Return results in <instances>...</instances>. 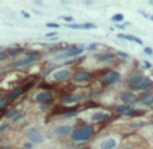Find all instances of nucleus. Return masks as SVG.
<instances>
[{"mask_svg": "<svg viewBox=\"0 0 153 149\" xmlns=\"http://www.w3.org/2000/svg\"><path fill=\"white\" fill-rule=\"evenodd\" d=\"M94 132H95L94 126H91V125H83V126H79L76 129H73L72 134H71V140L75 141V142L87 141L94 136Z\"/></svg>", "mask_w": 153, "mask_h": 149, "instance_id": "nucleus-1", "label": "nucleus"}, {"mask_svg": "<svg viewBox=\"0 0 153 149\" xmlns=\"http://www.w3.org/2000/svg\"><path fill=\"white\" fill-rule=\"evenodd\" d=\"M84 49H86V46H83V45H77V46L69 48L65 52L57 54L54 57V60L58 61V60H68V58H71V57H76V56H79V54H81V53L84 52Z\"/></svg>", "mask_w": 153, "mask_h": 149, "instance_id": "nucleus-2", "label": "nucleus"}, {"mask_svg": "<svg viewBox=\"0 0 153 149\" xmlns=\"http://www.w3.org/2000/svg\"><path fill=\"white\" fill-rule=\"evenodd\" d=\"M121 77H122V74L119 72H117V70H108L107 73L102 77V81L106 85H110V84H115L117 81H119Z\"/></svg>", "mask_w": 153, "mask_h": 149, "instance_id": "nucleus-3", "label": "nucleus"}, {"mask_svg": "<svg viewBox=\"0 0 153 149\" xmlns=\"http://www.w3.org/2000/svg\"><path fill=\"white\" fill-rule=\"evenodd\" d=\"M26 136H27L29 142H31V144H39L41 141H42V134H41V132L38 129H35V127H30V129L27 130Z\"/></svg>", "mask_w": 153, "mask_h": 149, "instance_id": "nucleus-4", "label": "nucleus"}, {"mask_svg": "<svg viewBox=\"0 0 153 149\" xmlns=\"http://www.w3.org/2000/svg\"><path fill=\"white\" fill-rule=\"evenodd\" d=\"M91 79V73L86 72V70H77L72 76L73 83H87Z\"/></svg>", "mask_w": 153, "mask_h": 149, "instance_id": "nucleus-5", "label": "nucleus"}, {"mask_svg": "<svg viewBox=\"0 0 153 149\" xmlns=\"http://www.w3.org/2000/svg\"><path fill=\"white\" fill-rule=\"evenodd\" d=\"M72 132L73 127L71 125H60L53 129V133L56 136H67V134H72Z\"/></svg>", "mask_w": 153, "mask_h": 149, "instance_id": "nucleus-6", "label": "nucleus"}, {"mask_svg": "<svg viewBox=\"0 0 153 149\" xmlns=\"http://www.w3.org/2000/svg\"><path fill=\"white\" fill-rule=\"evenodd\" d=\"M135 98L137 96L134 95V92H131V91H123V92H121V95H119V99H121L122 103L129 105V106H130V103L137 100Z\"/></svg>", "mask_w": 153, "mask_h": 149, "instance_id": "nucleus-7", "label": "nucleus"}, {"mask_svg": "<svg viewBox=\"0 0 153 149\" xmlns=\"http://www.w3.org/2000/svg\"><path fill=\"white\" fill-rule=\"evenodd\" d=\"M118 145V141L113 137H108V138H104L103 141H100L99 144V149H115Z\"/></svg>", "mask_w": 153, "mask_h": 149, "instance_id": "nucleus-8", "label": "nucleus"}, {"mask_svg": "<svg viewBox=\"0 0 153 149\" xmlns=\"http://www.w3.org/2000/svg\"><path fill=\"white\" fill-rule=\"evenodd\" d=\"M52 98H53V94L50 91H42L39 94H37L35 96V100L38 103H42V105H46V103H49L52 100Z\"/></svg>", "mask_w": 153, "mask_h": 149, "instance_id": "nucleus-9", "label": "nucleus"}, {"mask_svg": "<svg viewBox=\"0 0 153 149\" xmlns=\"http://www.w3.org/2000/svg\"><path fill=\"white\" fill-rule=\"evenodd\" d=\"M84 98H86V94H75V95H71V96L63 98L61 103L63 105H72V103H77L79 100L84 99Z\"/></svg>", "mask_w": 153, "mask_h": 149, "instance_id": "nucleus-10", "label": "nucleus"}, {"mask_svg": "<svg viewBox=\"0 0 153 149\" xmlns=\"http://www.w3.org/2000/svg\"><path fill=\"white\" fill-rule=\"evenodd\" d=\"M114 57H115V54H113L111 52H103V53L95 54V58H96L98 62H108L111 60H114Z\"/></svg>", "mask_w": 153, "mask_h": 149, "instance_id": "nucleus-11", "label": "nucleus"}, {"mask_svg": "<svg viewBox=\"0 0 153 149\" xmlns=\"http://www.w3.org/2000/svg\"><path fill=\"white\" fill-rule=\"evenodd\" d=\"M37 58H33V57H24L20 58V60H16V61H14L12 64H11V66L12 68H19V66H24V65H29V64H33V62L35 61Z\"/></svg>", "mask_w": 153, "mask_h": 149, "instance_id": "nucleus-12", "label": "nucleus"}, {"mask_svg": "<svg viewBox=\"0 0 153 149\" xmlns=\"http://www.w3.org/2000/svg\"><path fill=\"white\" fill-rule=\"evenodd\" d=\"M152 87H153V84H152V81H150V79L145 76V79L137 85L135 90H140V91H142V92H149L152 90Z\"/></svg>", "mask_w": 153, "mask_h": 149, "instance_id": "nucleus-13", "label": "nucleus"}, {"mask_svg": "<svg viewBox=\"0 0 153 149\" xmlns=\"http://www.w3.org/2000/svg\"><path fill=\"white\" fill-rule=\"evenodd\" d=\"M69 70L68 69H60V70H56L53 73V79L56 81H64V80H67L69 77Z\"/></svg>", "mask_w": 153, "mask_h": 149, "instance_id": "nucleus-14", "label": "nucleus"}, {"mask_svg": "<svg viewBox=\"0 0 153 149\" xmlns=\"http://www.w3.org/2000/svg\"><path fill=\"white\" fill-rule=\"evenodd\" d=\"M145 79L144 74H134V76H130L127 79V85H130L131 88H137V85Z\"/></svg>", "mask_w": 153, "mask_h": 149, "instance_id": "nucleus-15", "label": "nucleus"}, {"mask_svg": "<svg viewBox=\"0 0 153 149\" xmlns=\"http://www.w3.org/2000/svg\"><path fill=\"white\" fill-rule=\"evenodd\" d=\"M108 115L106 114V113H102V111H96V113H94V114L91 115V121L92 122H102V121H104V119H107Z\"/></svg>", "mask_w": 153, "mask_h": 149, "instance_id": "nucleus-16", "label": "nucleus"}, {"mask_svg": "<svg viewBox=\"0 0 153 149\" xmlns=\"http://www.w3.org/2000/svg\"><path fill=\"white\" fill-rule=\"evenodd\" d=\"M138 102H141L144 106H150L153 105V95H149V92H145L144 95H141Z\"/></svg>", "mask_w": 153, "mask_h": 149, "instance_id": "nucleus-17", "label": "nucleus"}, {"mask_svg": "<svg viewBox=\"0 0 153 149\" xmlns=\"http://www.w3.org/2000/svg\"><path fill=\"white\" fill-rule=\"evenodd\" d=\"M117 113L118 114H127V115H130V113L133 111V109H131L129 105H123V106H118L117 109Z\"/></svg>", "mask_w": 153, "mask_h": 149, "instance_id": "nucleus-18", "label": "nucleus"}, {"mask_svg": "<svg viewBox=\"0 0 153 149\" xmlns=\"http://www.w3.org/2000/svg\"><path fill=\"white\" fill-rule=\"evenodd\" d=\"M22 94H23V88H15V90H12V91L10 92L7 98H8L10 100H15V99H16L19 95H22Z\"/></svg>", "mask_w": 153, "mask_h": 149, "instance_id": "nucleus-19", "label": "nucleus"}, {"mask_svg": "<svg viewBox=\"0 0 153 149\" xmlns=\"http://www.w3.org/2000/svg\"><path fill=\"white\" fill-rule=\"evenodd\" d=\"M69 27H71V29H79V30H80V29H95V25H92V23H84V25H75V23H72V25H69Z\"/></svg>", "mask_w": 153, "mask_h": 149, "instance_id": "nucleus-20", "label": "nucleus"}, {"mask_svg": "<svg viewBox=\"0 0 153 149\" xmlns=\"http://www.w3.org/2000/svg\"><path fill=\"white\" fill-rule=\"evenodd\" d=\"M118 37L119 38H125V40L127 41H134V42H137V44H142V41L140 40V38H137V37H134V35H127V34H118Z\"/></svg>", "mask_w": 153, "mask_h": 149, "instance_id": "nucleus-21", "label": "nucleus"}, {"mask_svg": "<svg viewBox=\"0 0 153 149\" xmlns=\"http://www.w3.org/2000/svg\"><path fill=\"white\" fill-rule=\"evenodd\" d=\"M39 54H41V52H38V50H27L26 52V57H33V58H38L39 57Z\"/></svg>", "mask_w": 153, "mask_h": 149, "instance_id": "nucleus-22", "label": "nucleus"}, {"mask_svg": "<svg viewBox=\"0 0 153 149\" xmlns=\"http://www.w3.org/2000/svg\"><path fill=\"white\" fill-rule=\"evenodd\" d=\"M19 114V111L16 109H12V110H10L8 113H7V118H10V119H12V118H15L16 115Z\"/></svg>", "mask_w": 153, "mask_h": 149, "instance_id": "nucleus-23", "label": "nucleus"}, {"mask_svg": "<svg viewBox=\"0 0 153 149\" xmlns=\"http://www.w3.org/2000/svg\"><path fill=\"white\" fill-rule=\"evenodd\" d=\"M19 53H22V49L16 48V49H10L8 52H7V54H8V56H16Z\"/></svg>", "mask_w": 153, "mask_h": 149, "instance_id": "nucleus-24", "label": "nucleus"}, {"mask_svg": "<svg viewBox=\"0 0 153 149\" xmlns=\"http://www.w3.org/2000/svg\"><path fill=\"white\" fill-rule=\"evenodd\" d=\"M111 21H113V22H117V23L122 22V21H123V15H122V14H117V15H114V16L111 18Z\"/></svg>", "mask_w": 153, "mask_h": 149, "instance_id": "nucleus-25", "label": "nucleus"}, {"mask_svg": "<svg viewBox=\"0 0 153 149\" xmlns=\"http://www.w3.org/2000/svg\"><path fill=\"white\" fill-rule=\"evenodd\" d=\"M8 102H10L8 98H0V110L3 109V107H4V106L7 105Z\"/></svg>", "mask_w": 153, "mask_h": 149, "instance_id": "nucleus-26", "label": "nucleus"}, {"mask_svg": "<svg viewBox=\"0 0 153 149\" xmlns=\"http://www.w3.org/2000/svg\"><path fill=\"white\" fill-rule=\"evenodd\" d=\"M23 117H24V114H23V113H19V114L16 115L15 118H12V122H19V121H20Z\"/></svg>", "mask_w": 153, "mask_h": 149, "instance_id": "nucleus-27", "label": "nucleus"}, {"mask_svg": "<svg viewBox=\"0 0 153 149\" xmlns=\"http://www.w3.org/2000/svg\"><path fill=\"white\" fill-rule=\"evenodd\" d=\"M98 46H99V44H96V42H94V44H91L90 46H87V49H88V50H95V49L98 48Z\"/></svg>", "mask_w": 153, "mask_h": 149, "instance_id": "nucleus-28", "label": "nucleus"}, {"mask_svg": "<svg viewBox=\"0 0 153 149\" xmlns=\"http://www.w3.org/2000/svg\"><path fill=\"white\" fill-rule=\"evenodd\" d=\"M46 26H48V27H53V29H58L60 25H58V23H46Z\"/></svg>", "mask_w": 153, "mask_h": 149, "instance_id": "nucleus-29", "label": "nucleus"}, {"mask_svg": "<svg viewBox=\"0 0 153 149\" xmlns=\"http://www.w3.org/2000/svg\"><path fill=\"white\" fill-rule=\"evenodd\" d=\"M117 54L119 56V57H122V58H127V57H129V54H127V53H125V52H118Z\"/></svg>", "mask_w": 153, "mask_h": 149, "instance_id": "nucleus-30", "label": "nucleus"}, {"mask_svg": "<svg viewBox=\"0 0 153 149\" xmlns=\"http://www.w3.org/2000/svg\"><path fill=\"white\" fill-rule=\"evenodd\" d=\"M144 52L146 53V54H149V56H152V54H153V49L152 48H145Z\"/></svg>", "mask_w": 153, "mask_h": 149, "instance_id": "nucleus-31", "label": "nucleus"}, {"mask_svg": "<svg viewBox=\"0 0 153 149\" xmlns=\"http://www.w3.org/2000/svg\"><path fill=\"white\" fill-rule=\"evenodd\" d=\"M23 149H33V144L31 142H27V144H24Z\"/></svg>", "mask_w": 153, "mask_h": 149, "instance_id": "nucleus-32", "label": "nucleus"}, {"mask_svg": "<svg viewBox=\"0 0 153 149\" xmlns=\"http://www.w3.org/2000/svg\"><path fill=\"white\" fill-rule=\"evenodd\" d=\"M63 19L65 22H73V18L72 16H63Z\"/></svg>", "mask_w": 153, "mask_h": 149, "instance_id": "nucleus-33", "label": "nucleus"}, {"mask_svg": "<svg viewBox=\"0 0 153 149\" xmlns=\"http://www.w3.org/2000/svg\"><path fill=\"white\" fill-rule=\"evenodd\" d=\"M5 129H8V125H7V123H4V125L0 126V132H4Z\"/></svg>", "mask_w": 153, "mask_h": 149, "instance_id": "nucleus-34", "label": "nucleus"}, {"mask_svg": "<svg viewBox=\"0 0 153 149\" xmlns=\"http://www.w3.org/2000/svg\"><path fill=\"white\" fill-rule=\"evenodd\" d=\"M144 64H145V68H148V69H150V68H152V64H150L149 61H145Z\"/></svg>", "mask_w": 153, "mask_h": 149, "instance_id": "nucleus-35", "label": "nucleus"}, {"mask_svg": "<svg viewBox=\"0 0 153 149\" xmlns=\"http://www.w3.org/2000/svg\"><path fill=\"white\" fill-rule=\"evenodd\" d=\"M5 54H7V52H0V60H1V58H4Z\"/></svg>", "mask_w": 153, "mask_h": 149, "instance_id": "nucleus-36", "label": "nucleus"}, {"mask_svg": "<svg viewBox=\"0 0 153 149\" xmlns=\"http://www.w3.org/2000/svg\"><path fill=\"white\" fill-rule=\"evenodd\" d=\"M22 15H23L24 18H30V15H29L27 12H24V11H22Z\"/></svg>", "mask_w": 153, "mask_h": 149, "instance_id": "nucleus-37", "label": "nucleus"}, {"mask_svg": "<svg viewBox=\"0 0 153 149\" xmlns=\"http://www.w3.org/2000/svg\"><path fill=\"white\" fill-rule=\"evenodd\" d=\"M53 35H56V33H49V34H46V37H53Z\"/></svg>", "mask_w": 153, "mask_h": 149, "instance_id": "nucleus-38", "label": "nucleus"}, {"mask_svg": "<svg viewBox=\"0 0 153 149\" xmlns=\"http://www.w3.org/2000/svg\"><path fill=\"white\" fill-rule=\"evenodd\" d=\"M121 149H133V148H130V146H123V148H121Z\"/></svg>", "mask_w": 153, "mask_h": 149, "instance_id": "nucleus-39", "label": "nucleus"}, {"mask_svg": "<svg viewBox=\"0 0 153 149\" xmlns=\"http://www.w3.org/2000/svg\"><path fill=\"white\" fill-rule=\"evenodd\" d=\"M3 113H4V111H3V109L0 110V118H1V115H3Z\"/></svg>", "mask_w": 153, "mask_h": 149, "instance_id": "nucleus-40", "label": "nucleus"}, {"mask_svg": "<svg viewBox=\"0 0 153 149\" xmlns=\"http://www.w3.org/2000/svg\"><path fill=\"white\" fill-rule=\"evenodd\" d=\"M149 19H150V21L153 22V15H149Z\"/></svg>", "mask_w": 153, "mask_h": 149, "instance_id": "nucleus-41", "label": "nucleus"}, {"mask_svg": "<svg viewBox=\"0 0 153 149\" xmlns=\"http://www.w3.org/2000/svg\"><path fill=\"white\" fill-rule=\"evenodd\" d=\"M3 149H11V148H10V146H7V148H3Z\"/></svg>", "mask_w": 153, "mask_h": 149, "instance_id": "nucleus-42", "label": "nucleus"}, {"mask_svg": "<svg viewBox=\"0 0 153 149\" xmlns=\"http://www.w3.org/2000/svg\"><path fill=\"white\" fill-rule=\"evenodd\" d=\"M0 142H1V138H0Z\"/></svg>", "mask_w": 153, "mask_h": 149, "instance_id": "nucleus-43", "label": "nucleus"}, {"mask_svg": "<svg viewBox=\"0 0 153 149\" xmlns=\"http://www.w3.org/2000/svg\"><path fill=\"white\" fill-rule=\"evenodd\" d=\"M152 123H153V121H152Z\"/></svg>", "mask_w": 153, "mask_h": 149, "instance_id": "nucleus-44", "label": "nucleus"}]
</instances>
